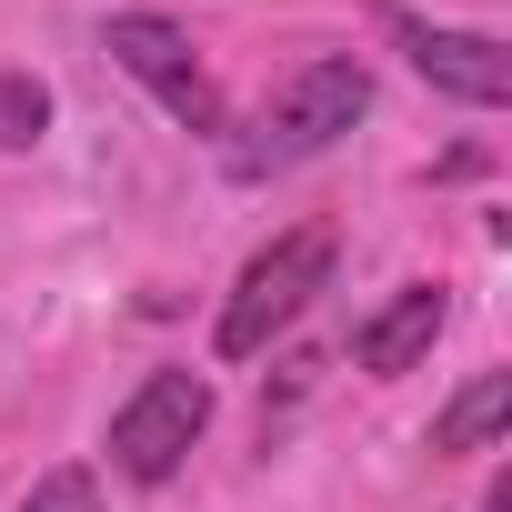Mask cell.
<instances>
[{
  "label": "cell",
  "mask_w": 512,
  "mask_h": 512,
  "mask_svg": "<svg viewBox=\"0 0 512 512\" xmlns=\"http://www.w3.org/2000/svg\"><path fill=\"white\" fill-rule=\"evenodd\" d=\"M442 322H452V302H442V282H402L362 332H352V362L372 372V382H392V372H412L432 342H442Z\"/></svg>",
  "instance_id": "cell-6"
},
{
  "label": "cell",
  "mask_w": 512,
  "mask_h": 512,
  "mask_svg": "<svg viewBox=\"0 0 512 512\" xmlns=\"http://www.w3.org/2000/svg\"><path fill=\"white\" fill-rule=\"evenodd\" d=\"M51 131V91L31 71H0V151H31Z\"/></svg>",
  "instance_id": "cell-8"
},
{
  "label": "cell",
  "mask_w": 512,
  "mask_h": 512,
  "mask_svg": "<svg viewBox=\"0 0 512 512\" xmlns=\"http://www.w3.org/2000/svg\"><path fill=\"white\" fill-rule=\"evenodd\" d=\"M201 432H211V382H201V372H151V382L111 412V462H121L131 482H171Z\"/></svg>",
  "instance_id": "cell-4"
},
{
  "label": "cell",
  "mask_w": 512,
  "mask_h": 512,
  "mask_svg": "<svg viewBox=\"0 0 512 512\" xmlns=\"http://www.w3.org/2000/svg\"><path fill=\"white\" fill-rule=\"evenodd\" d=\"M502 422H512V372H472L432 412V452H482V442H502Z\"/></svg>",
  "instance_id": "cell-7"
},
{
  "label": "cell",
  "mask_w": 512,
  "mask_h": 512,
  "mask_svg": "<svg viewBox=\"0 0 512 512\" xmlns=\"http://www.w3.org/2000/svg\"><path fill=\"white\" fill-rule=\"evenodd\" d=\"M482 512H512V472H492V492H482Z\"/></svg>",
  "instance_id": "cell-10"
},
{
  "label": "cell",
  "mask_w": 512,
  "mask_h": 512,
  "mask_svg": "<svg viewBox=\"0 0 512 512\" xmlns=\"http://www.w3.org/2000/svg\"><path fill=\"white\" fill-rule=\"evenodd\" d=\"M382 31L402 41V61H412L432 91H452V101H472V111H502V101H512V51H502V41H482V31H432V21H412V11H382Z\"/></svg>",
  "instance_id": "cell-5"
},
{
  "label": "cell",
  "mask_w": 512,
  "mask_h": 512,
  "mask_svg": "<svg viewBox=\"0 0 512 512\" xmlns=\"http://www.w3.org/2000/svg\"><path fill=\"white\" fill-rule=\"evenodd\" d=\"M21 512H101V482H91V472H81V462H71V472H41V482H31V502H21Z\"/></svg>",
  "instance_id": "cell-9"
},
{
  "label": "cell",
  "mask_w": 512,
  "mask_h": 512,
  "mask_svg": "<svg viewBox=\"0 0 512 512\" xmlns=\"http://www.w3.org/2000/svg\"><path fill=\"white\" fill-rule=\"evenodd\" d=\"M101 51H111L181 131H221V81H211V61L181 41V21H161V11H111Z\"/></svg>",
  "instance_id": "cell-3"
},
{
  "label": "cell",
  "mask_w": 512,
  "mask_h": 512,
  "mask_svg": "<svg viewBox=\"0 0 512 512\" xmlns=\"http://www.w3.org/2000/svg\"><path fill=\"white\" fill-rule=\"evenodd\" d=\"M362 111H372V71H362V61H342V51H322V61H302V71L272 91V111H262V121L231 141V171H241V181H272V171H292V161L332 151Z\"/></svg>",
  "instance_id": "cell-1"
},
{
  "label": "cell",
  "mask_w": 512,
  "mask_h": 512,
  "mask_svg": "<svg viewBox=\"0 0 512 512\" xmlns=\"http://www.w3.org/2000/svg\"><path fill=\"white\" fill-rule=\"evenodd\" d=\"M332 282V231L322 221H302V231H282L272 251H251V272L231 282V302H221V362H251V352H272V332H292L302 322V302Z\"/></svg>",
  "instance_id": "cell-2"
}]
</instances>
